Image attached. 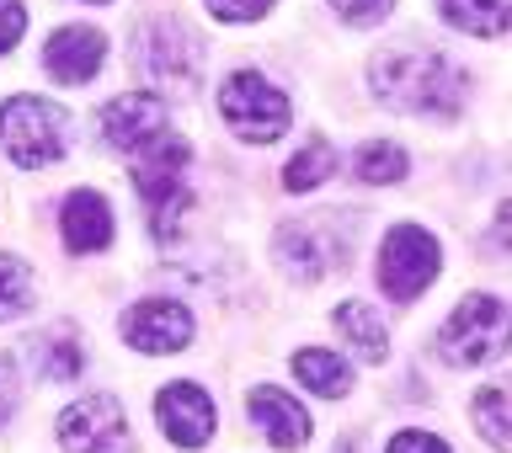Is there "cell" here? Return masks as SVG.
I'll list each match as a JSON object with an SVG mask.
<instances>
[{
    "label": "cell",
    "instance_id": "603a6c76",
    "mask_svg": "<svg viewBox=\"0 0 512 453\" xmlns=\"http://www.w3.org/2000/svg\"><path fill=\"white\" fill-rule=\"evenodd\" d=\"M27 32V6L22 0H0V54H11Z\"/></svg>",
    "mask_w": 512,
    "mask_h": 453
},
{
    "label": "cell",
    "instance_id": "2e32d148",
    "mask_svg": "<svg viewBox=\"0 0 512 453\" xmlns=\"http://www.w3.org/2000/svg\"><path fill=\"white\" fill-rule=\"evenodd\" d=\"M336 331H342L347 342L358 347L363 363H384V358H390V331H384V320H379L374 304L347 299L342 310H336Z\"/></svg>",
    "mask_w": 512,
    "mask_h": 453
},
{
    "label": "cell",
    "instance_id": "5b68a950",
    "mask_svg": "<svg viewBox=\"0 0 512 453\" xmlns=\"http://www.w3.org/2000/svg\"><path fill=\"white\" fill-rule=\"evenodd\" d=\"M288 112H294V107H288V96L272 86L267 75H256V70H235V75L219 86V118L230 123L246 144L283 139Z\"/></svg>",
    "mask_w": 512,
    "mask_h": 453
},
{
    "label": "cell",
    "instance_id": "4fadbf2b",
    "mask_svg": "<svg viewBox=\"0 0 512 453\" xmlns=\"http://www.w3.org/2000/svg\"><path fill=\"white\" fill-rule=\"evenodd\" d=\"M107 59V38L96 27H59L54 38L43 43V70L59 80V86H86V80L102 70Z\"/></svg>",
    "mask_w": 512,
    "mask_h": 453
},
{
    "label": "cell",
    "instance_id": "ba28073f",
    "mask_svg": "<svg viewBox=\"0 0 512 453\" xmlns=\"http://www.w3.org/2000/svg\"><path fill=\"white\" fill-rule=\"evenodd\" d=\"M139 70L166 91H192L198 86V70H203V48L182 22L160 16V22L139 32Z\"/></svg>",
    "mask_w": 512,
    "mask_h": 453
},
{
    "label": "cell",
    "instance_id": "7c38bea8",
    "mask_svg": "<svg viewBox=\"0 0 512 453\" xmlns=\"http://www.w3.org/2000/svg\"><path fill=\"white\" fill-rule=\"evenodd\" d=\"M246 411H251V422L262 427V438L272 443V448H304L310 443V411L299 406L288 390H278V384H256V390L246 395Z\"/></svg>",
    "mask_w": 512,
    "mask_h": 453
},
{
    "label": "cell",
    "instance_id": "277c9868",
    "mask_svg": "<svg viewBox=\"0 0 512 453\" xmlns=\"http://www.w3.org/2000/svg\"><path fill=\"white\" fill-rule=\"evenodd\" d=\"M347 246H352V235H342V208H326L315 219L283 224L272 251H278V262L294 283H320L326 272L347 262Z\"/></svg>",
    "mask_w": 512,
    "mask_h": 453
},
{
    "label": "cell",
    "instance_id": "5bb4252c",
    "mask_svg": "<svg viewBox=\"0 0 512 453\" xmlns=\"http://www.w3.org/2000/svg\"><path fill=\"white\" fill-rule=\"evenodd\" d=\"M59 230H64V251L70 256H96L112 246V203L102 192L80 187L64 198V214H59Z\"/></svg>",
    "mask_w": 512,
    "mask_h": 453
},
{
    "label": "cell",
    "instance_id": "9a60e30c",
    "mask_svg": "<svg viewBox=\"0 0 512 453\" xmlns=\"http://www.w3.org/2000/svg\"><path fill=\"white\" fill-rule=\"evenodd\" d=\"M32 368H38V379H48V384H75L80 368H86V347L75 342L70 326L43 331V336H32Z\"/></svg>",
    "mask_w": 512,
    "mask_h": 453
},
{
    "label": "cell",
    "instance_id": "ac0fdd59",
    "mask_svg": "<svg viewBox=\"0 0 512 453\" xmlns=\"http://www.w3.org/2000/svg\"><path fill=\"white\" fill-rule=\"evenodd\" d=\"M443 22L475 38H502L507 32V0H438Z\"/></svg>",
    "mask_w": 512,
    "mask_h": 453
},
{
    "label": "cell",
    "instance_id": "6da1fadb",
    "mask_svg": "<svg viewBox=\"0 0 512 453\" xmlns=\"http://www.w3.org/2000/svg\"><path fill=\"white\" fill-rule=\"evenodd\" d=\"M374 91L400 112L454 118L464 107V75L432 48H384L374 54Z\"/></svg>",
    "mask_w": 512,
    "mask_h": 453
},
{
    "label": "cell",
    "instance_id": "e0dca14e",
    "mask_svg": "<svg viewBox=\"0 0 512 453\" xmlns=\"http://www.w3.org/2000/svg\"><path fill=\"white\" fill-rule=\"evenodd\" d=\"M294 374L310 384L315 395H326V400H336V395L352 390V368L336 358V352H326V347H304V352H294Z\"/></svg>",
    "mask_w": 512,
    "mask_h": 453
},
{
    "label": "cell",
    "instance_id": "d4e9b609",
    "mask_svg": "<svg viewBox=\"0 0 512 453\" xmlns=\"http://www.w3.org/2000/svg\"><path fill=\"white\" fill-rule=\"evenodd\" d=\"M272 6V0H208V16H219V22H256Z\"/></svg>",
    "mask_w": 512,
    "mask_h": 453
},
{
    "label": "cell",
    "instance_id": "cb8c5ba5",
    "mask_svg": "<svg viewBox=\"0 0 512 453\" xmlns=\"http://www.w3.org/2000/svg\"><path fill=\"white\" fill-rule=\"evenodd\" d=\"M384 453H448V443L432 438V432H422V427H406V432H395Z\"/></svg>",
    "mask_w": 512,
    "mask_h": 453
},
{
    "label": "cell",
    "instance_id": "8992f818",
    "mask_svg": "<svg viewBox=\"0 0 512 453\" xmlns=\"http://www.w3.org/2000/svg\"><path fill=\"white\" fill-rule=\"evenodd\" d=\"M59 448L64 453H134L118 395L96 390V395H80L75 406H64L59 411Z\"/></svg>",
    "mask_w": 512,
    "mask_h": 453
},
{
    "label": "cell",
    "instance_id": "4316f807",
    "mask_svg": "<svg viewBox=\"0 0 512 453\" xmlns=\"http://www.w3.org/2000/svg\"><path fill=\"white\" fill-rule=\"evenodd\" d=\"M11 400H16V368H11L6 358H0V422H6Z\"/></svg>",
    "mask_w": 512,
    "mask_h": 453
},
{
    "label": "cell",
    "instance_id": "ffe728a7",
    "mask_svg": "<svg viewBox=\"0 0 512 453\" xmlns=\"http://www.w3.org/2000/svg\"><path fill=\"white\" fill-rule=\"evenodd\" d=\"M331 171H336V150H331V144L315 134V139L304 144V150H299L294 160H288V171H283V187H288V192H310V187H320V182H326Z\"/></svg>",
    "mask_w": 512,
    "mask_h": 453
},
{
    "label": "cell",
    "instance_id": "7a4b0ae2",
    "mask_svg": "<svg viewBox=\"0 0 512 453\" xmlns=\"http://www.w3.org/2000/svg\"><path fill=\"white\" fill-rule=\"evenodd\" d=\"M0 144H6L11 166L16 171H43L54 166L64 155V144H70V118H64V107H54L48 96H6L0 102Z\"/></svg>",
    "mask_w": 512,
    "mask_h": 453
},
{
    "label": "cell",
    "instance_id": "8fae6325",
    "mask_svg": "<svg viewBox=\"0 0 512 453\" xmlns=\"http://www.w3.org/2000/svg\"><path fill=\"white\" fill-rule=\"evenodd\" d=\"M155 416H160V427H166V438L176 448H203L208 438H214V422H219V411H214V395L203 390V384H166V390L155 395Z\"/></svg>",
    "mask_w": 512,
    "mask_h": 453
},
{
    "label": "cell",
    "instance_id": "52a82bcc",
    "mask_svg": "<svg viewBox=\"0 0 512 453\" xmlns=\"http://www.w3.org/2000/svg\"><path fill=\"white\" fill-rule=\"evenodd\" d=\"M432 278H438V240L422 224H395L379 246V288L390 299L411 304Z\"/></svg>",
    "mask_w": 512,
    "mask_h": 453
},
{
    "label": "cell",
    "instance_id": "9c48e42d",
    "mask_svg": "<svg viewBox=\"0 0 512 453\" xmlns=\"http://www.w3.org/2000/svg\"><path fill=\"white\" fill-rule=\"evenodd\" d=\"M96 128H102V139L112 150L139 155V150H150L160 134H171V107H166V96H155V91H123L96 112Z\"/></svg>",
    "mask_w": 512,
    "mask_h": 453
},
{
    "label": "cell",
    "instance_id": "d6986e66",
    "mask_svg": "<svg viewBox=\"0 0 512 453\" xmlns=\"http://www.w3.org/2000/svg\"><path fill=\"white\" fill-rule=\"evenodd\" d=\"M32 304H38V294H32V267L22 256H0V326L22 320Z\"/></svg>",
    "mask_w": 512,
    "mask_h": 453
},
{
    "label": "cell",
    "instance_id": "7402d4cb",
    "mask_svg": "<svg viewBox=\"0 0 512 453\" xmlns=\"http://www.w3.org/2000/svg\"><path fill=\"white\" fill-rule=\"evenodd\" d=\"M475 422H480V432H486V443L496 453H507V390L502 384H491V390L475 395Z\"/></svg>",
    "mask_w": 512,
    "mask_h": 453
},
{
    "label": "cell",
    "instance_id": "30bf717a",
    "mask_svg": "<svg viewBox=\"0 0 512 453\" xmlns=\"http://www.w3.org/2000/svg\"><path fill=\"white\" fill-rule=\"evenodd\" d=\"M118 331H123L128 347L150 352V358H160V352H182L192 342V310L182 299H139L134 310H123Z\"/></svg>",
    "mask_w": 512,
    "mask_h": 453
},
{
    "label": "cell",
    "instance_id": "484cf974",
    "mask_svg": "<svg viewBox=\"0 0 512 453\" xmlns=\"http://www.w3.org/2000/svg\"><path fill=\"white\" fill-rule=\"evenodd\" d=\"M331 6L342 11L347 22L368 27V22H379V16H390V6H395V0H331Z\"/></svg>",
    "mask_w": 512,
    "mask_h": 453
},
{
    "label": "cell",
    "instance_id": "83f0119b",
    "mask_svg": "<svg viewBox=\"0 0 512 453\" xmlns=\"http://www.w3.org/2000/svg\"><path fill=\"white\" fill-rule=\"evenodd\" d=\"M86 6H112V0H86Z\"/></svg>",
    "mask_w": 512,
    "mask_h": 453
},
{
    "label": "cell",
    "instance_id": "44dd1931",
    "mask_svg": "<svg viewBox=\"0 0 512 453\" xmlns=\"http://www.w3.org/2000/svg\"><path fill=\"white\" fill-rule=\"evenodd\" d=\"M352 176H358V182H368V187L400 182V176H406V150H395V144H384V139L363 144V150L352 155Z\"/></svg>",
    "mask_w": 512,
    "mask_h": 453
},
{
    "label": "cell",
    "instance_id": "3957f363",
    "mask_svg": "<svg viewBox=\"0 0 512 453\" xmlns=\"http://www.w3.org/2000/svg\"><path fill=\"white\" fill-rule=\"evenodd\" d=\"M507 342V299L502 294H470L459 299V310L438 326V352L454 368H480L496 358Z\"/></svg>",
    "mask_w": 512,
    "mask_h": 453
}]
</instances>
